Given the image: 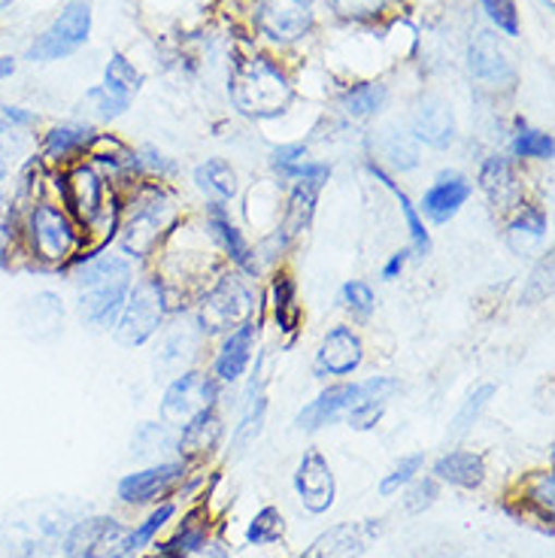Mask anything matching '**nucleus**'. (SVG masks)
<instances>
[{
  "instance_id": "33",
  "label": "nucleus",
  "mask_w": 555,
  "mask_h": 558,
  "mask_svg": "<svg viewBox=\"0 0 555 558\" xmlns=\"http://www.w3.org/2000/svg\"><path fill=\"white\" fill-rule=\"evenodd\" d=\"M274 313H277L279 331L292 335L301 325V304H298V286L289 274H279L274 279Z\"/></svg>"
},
{
  "instance_id": "48",
  "label": "nucleus",
  "mask_w": 555,
  "mask_h": 558,
  "mask_svg": "<svg viewBox=\"0 0 555 558\" xmlns=\"http://www.w3.org/2000/svg\"><path fill=\"white\" fill-rule=\"evenodd\" d=\"M437 495H441V488H437V480L429 476V480H419L417 486L407 492V498H403V510L410 513V517H419V513H425L431 504L437 501Z\"/></svg>"
},
{
  "instance_id": "39",
  "label": "nucleus",
  "mask_w": 555,
  "mask_h": 558,
  "mask_svg": "<svg viewBox=\"0 0 555 558\" xmlns=\"http://www.w3.org/2000/svg\"><path fill=\"white\" fill-rule=\"evenodd\" d=\"M492 398H495V386H492V383H486V386H476V389L468 395V401L461 404V410L456 413V418H453L449 434H453V437H461L464 432H471V425L476 422V418H480V413L486 410Z\"/></svg>"
},
{
  "instance_id": "26",
  "label": "nucleus",
  "mask_w": 555,
  "mask_h": 558,
  "mask_svg": "<svg viewBox=\"0 0 555 558\" xmlns=\"http://www.w3.org/2000/svg\"><path fill=\"white\" fill-rule=\"evenodd\" d=\"M95 131L83 125H56L43 137V158L49 165H68L76 155L88 153Z\"/></svg>"
},
{
  "instance_id": "14",
  "label": "nucleus",
  "mask_w": 555,
  "mask_h": 558,
  "mask_svg": "<svg viewBox=\"0 0 555 558\" xmlns=\"http://www.w3.org/2000/svg\"><path fill=\"white\" fill-rule=\"evenodd\" d=\"M361 359H364L361 337L347 325H337L325 335L319 352H316V374L319 377H349L361 367Z\"/></svg>"
},
{
  "instance_id": "49",
  "label": "nucleus",
  "mask_w": 555,
  "mask_h": 558,
  "mask_svg": "<svg viewBox=\"0 0 555 558\" xmlns=\"http://www.w3.org/2000/svg\"><path fill=\"white\" fill-rule=\"evenodd\" d=\"M483 7H486L488 19L498 25L504 34H510L516 37L519 34V13H516V0H483Z\"/></svg>"
},
{
  "instance_id": "15",
  "label": "nucleus",
  "mask_w": 555,
  "mask_h": 558,
  "mask_svg": "<svg viewBox=\"0 0 555 558\" xmlns=\"http://www.w3.org/2000/svg\"><path fill=\"white\" fill-rule=\"evenodd\" d=\"M468 68L480 80V83L488 85H510L516 80V70L510 56L504 52V46L495 34L488 31H480L471 40V49H468Z\"/></svg>"
},
{
  "instance_id": "6",
  "label": "nucleus",
  "mask_w": 555,
  "mask_h": 558,
  "mask_svg": "<svg viewBox=\"0 0 555 558\" xmlns=\"http://www.w3.org/2000/svg\"><path fill=\"white\" fill-rule=\"evenodd\" d=\"M255 301L250 286L240 277H222L197 304V331L201 335H231L243 322H252Z\"/></svg>"
},
{
  "instance_id": "30",
  "label": "nucleus",
  "mask_w": 555,
  "mask_h": 558,
  "mask_svg": "<svg viewBox=\"0 0 555 558\" xmlns=\"http://www.w3.org/2000/svg\"><path fill=\"white\" fill-rule=\"evenodd\" d=\"M197 349V335L189 328V325H173L161 343H158V355H155V364L161 371H180L182 364L189 362L195 355Z\"/></svg>"
},
{
  "instance_id": "53",
  "label": "nucleus",
  "mask_w": 555,
  "mask_h": 558,
  "mask_svg": "<svg viewBox=\"0 0 555 558\" xmlns=\"http://www.w3.org/2000/svg\"><path fill=\"white\" fill-rule=\"evenodd\" d=\"M143 165H146V168L158 170V177H170V173L177 170V165H173V161H167L165 155L155 153V149H146V153H143Z\"/></svg>"
},
{
  "instance_id": "55",
  "label": "nucleus",
  "mask_w": 555,
  "mask_h": 558,
  "mask_svg": "<svg viewBox=\"0 0 555 558\" xmlns=\"http://www.w3.org/2000/svg\"><path fill=\"white\" fill-rule=\"evenodd\" d=\"M204 558H231V556H228V549H225L222 544H213V546L204 544Z\"/></svg>"
},
{
  "instance_id": "32",
  "label": "nucleus",
  "mask_w": 555,
  "mask_h": 558,
  "mask_svg": "<svg viewBox=\"0 0 555 558\" xmlns=\"http://www.w3.org/2000/svg\"><path fill=\"white\" fill-rule=\"evenodd\" d=\"M371 173H374L376 180L386 182L391 192H395V197H398V204H401L403 222H407V228H410V240H413V246H410V252H413V255H419V258H425V255H429V252H431V234H429V231H425V222H422L419 209L413 207V201L403 195L401 189H398V185H395V182H391L389 177L383 173V170L376 168V165H374V168H371Z\"/></svg>"
},
{
  "instance_id": "18",
  "label": "nucleus",
  "mask_w": 555,
  "mask_h": 558,
  "mask_svg": "<svg viewBox=\"0 0 555 558\" xmlns=\"http://www.w3.org/2000/svg\"><path fill=\"white\" fill-rule=\"evenodd\" d=\"M182 474H185V464H180V461H167V464H155V468H146L137 474H128L119 483V498L125 504L158 501L161 495L170 492L177 480H182Z\"/></svg>"
},
{
  "instance_id": "47",
  "label": "nucleus",
  "mask_w": 555,
  "mask_h": 558,
  "mask_svg": "<svg viewBox=\"0 0 555 558\" xmlns=\"http://www.w3.org/2000/svg\"><path fill=\"white\" fill-rule=\"evenodd\" d=\"M334 13L343 15V19H355V22H364V19H376L379 13H386L389 0H331Z\"/></svg>"
},
{
  "instance_id": "22",
  "label": "nucleus",
  "mask_w": 555,
  "mask_h": 558,
  "mask_svg": "<svg viewBox=\"0 0 555 558\" xmlns=\"http://www.w3.org/2000/svg\"><path fill=\"white\" fill-rule=\"evenodd\" d=\"M19 325L31 340H52L64 325V307L61 298L52 292L34 294L31 301H25V307L19 313Z\"/></svg>"
},
{
  "instance_id": "34",
  "label": "nucleus",
  "mask_w": 555,
  "mask_h": 558,
  "mask_svg": "<svg viewBox=\"0 0 555 558\" xmlns=\"http://www.w3.org/2000/svg\"><path fill=\"white\" fill-rule=\"evenodd\" d=\"M173 513H177V507L173 504H161L158 510H155L153 517L146 519L140 529L128 531L125 541H122V546H119V553H116V558H131L134 553H140L143 546H149L158 537V531L165 529L167 522L173 519Z\"/></svg>"
},
{
  "instance_id": "13",
  "label": "nucleus",
  "mask_w": 555,
  "mask_h": 558,
  "mask_svg": "<svg viewBox=\"0 0 555 558\" xmlns=\"http://www.w3.org/2000/svg\"><path fill=\"white\" fill-rule=\"evenodd\" d=\"M294 488L301 495L310 513H328L337 495V483H334V471L328 459L322 456L319 449H310L304 452V459L298 461V471H294Z\"/></svg>"
},
{
  "instance_id": "40",
  "label": "nucleus",
  "mask_w": 555,
  "mask_h": 558,
  "mask_svg": "<svg viewBox=\"0 0 555 558\" xmlns=\"http://www.w3.org/2000/svg\"><path fill=\"white\" fill-rule=\"evenodd\" d=\"M19 246V207L10 197H0V270L10 265Z\"/></svg>"
},
{
  "instance_id": "8",
  "label": "nucleus",
  "mask_w": 555,
  "mask_h": 558,
  "mask_svg": "<svg viewBox=\"0 0 555 558\" xmlns=\"http://www.w3.org/2000/svg\"><path fill=\"white\" fill-rule=\"evenodd\" d=\"M61 192V204L70 213V219L92 231L98 219L104 216V204H107V182L98 173L95 165H73L64 170V177L58 182Z\"/></svg>"
},
{
  "instance_id": "7",
  "label": "nucleus",
  "mask_w": 555,
  "mask_h": 558,
  "mask_svg": "<svg viewBox=\"0 0 555 558\" xmlns=\"http://www.w3.org/2000/svg\"><path fill=\"white\" fill-rule=\"evenodd\" d=\"M92 34V0H70L56 22L28 46V61L49 64L83 49Z\"/></svg>"
},
{
  "instance_id": "56",
  "label": "nucleus",
  "mask_w": 555,
  "mask_h": 558,
  "mask_svg": "<svg viewBox=\"0 0 555 558\" xmlns=\"http://www.w3.org/2000/svg\"><path fill=\"white\" fill-rule=\"evenodd\" d=\"M13 73H15L13 58H0V76H13Z\"/></svg>"
},
{
  "instance_id": "52",
  "label": "nucleus",
  "mask_w": 555,
  "mask_h": 558,
  "mask_svg": "<svg viewBox=\"0 0 555 558\" xmlns=\"http://www.w3.org/2000/svg\"><path fill=\"white\" fill-rule=\"evenodd\" d=\"M0 122L13 128L34 125V112L22 110V107H0Z\"/></svg>"
},
{
  "instance_id": "1",
  "label": "nucleus",
  "mask_w": 555,
  "mask_h": 558,
  "mask_svg": "<svg viewBox=\"0 0 555 558\" xmlns=\"http://www.w3.org/2000/svg\"><path fill=\"white\" fill-rule=\"evenodd\" d=\"M83 228L70 219L64 204L37 197L19 209V246L43 267H64L83 246Z\"/></svg>"
},
{
  "instance_id": "24",
  "label": "nucleus",
  "mask_w": 555,
  "mask_h": 558,
  "mask_svg": "<svg viewBox=\"0 0 555 558\" xmlns=\"http://www.w3.org/2000/svg\"><path fill=\"white\" fill-rule=\"evenodd\" d=\"M434 480L458 488H480L486 480V461H483V456L468 452V449L446 452L444 459H437V464H434Z\"/></svg>"
},
{
  "instance_id": "25",
  "label": "nucleus",
  "mask_w": 555,
  "mask_h": 558,
  "mask_svg": "<svg viewBox=\"0 0 555 558\" xmlns=\"http://www.w3.org/2000/svg\"><path fill=\"white\" fill-rule=\"evenodd\" d=\"M219 437H222V422L216 416V410H204L189 425H182L177 449L185 459H201V456H209L219 447Z\"/></svg>"
},
{
  "instance_id": "21",
  "label": "nucleus",
  "mask_w": 555,
  "mask_h": 558,
  "mask_svg": "<svg viewBox=\"0 0 555 558\" xmlns=\"http://www.w3.org/2000/svg\"><path fill=\"white\" fill-rule=\"evenodd\" d=\"M471 192V182L464 180V177H458V173H444V177L425 192V197H422V209H425V216H429L431 222L444 225L456 216L458 209L468 204Z\"/></svg>"
},
{
  "instance_id": "27",
  "label": "nucleus",
  "mask_w": 555,
  "mask_h": 558,
  "mask_svg": "<svg viewBox=\"0 0 555 558\" xmlns=\"http://www.w3.org/2000/svg\"><path fill=\"white\" fill-rule=\"evenodd\" d=\"M207 228H209V234L219 240V246L231 255V262H234V265H240L243 270H250V274L255 270V258H252L250 243H246V238L240 234V228L228 219L225 204H213V207H209Z\"/></svg>"
},
{
  "instance_id": "51",
  "label": "nucleus",
  "mask_w": 555,
  "mask_h": 558,
  "mask_svg": "<svg viewBox=\"0 0 555 558\" xmlns=\"http://www.w3.org/2000/svg\"><path fill=\"white\" fill-rule=\"evenodd\" d=\"M304 158H306V149L301 146V143H292V146H279V149H274V165H277L279 170L292 168V165L304 161Z\"/></svg>"
},
{
  "instance_id": "9",
  "label": "nucleus",
  "mask_w": 555,
  "mask_h": 558,
  "mask_svg": "<svg viewBox=\"0 0 555 558\" xmlns=\"http://www.w3.org/2000/svg\"><path fill=\"white\" fill-rule=\"evenodd\" d=\"M213 404H216V383H213V377L197 374V371H185L165 389L161 418H165V425L182 428L195 416H201L204 410H213Z\"/></svg>"
},
{
  "instance_id": "17",
  "label": "nucleus",
  "mask_w": 555,
  "mask_h": 558,
  "mask_svg": "<svg viewBox=\"0 0 555 558\" xmlns=\"http://www.w3.org/2000/svg\"><path fill=\"white\" fill-rule=\"evenodd\" d=\"M480 189L488 197V204L498 213L522 207V182L516 180V170L510 158L504 155H488L480 168Z\"/></svg>"
},
{
  "instance_id": "50",
  "label": "nucleus",
  "mask_w": 555,
  "mask_h": 558,
  "mask_svg": "<svg viewBox=\"0 0 555 558\" xmlns=\"http://www.w3.org/2000/svg\"><path fill=\"white\" fill-rule=\"evenodd\" d=\"M88 100H95V107H98V112L104 116V119H116V116H122V112L128 110V104H131V100L110 95L104 85H100V88H92V92H88Z\"/></svg>"
},
{
  "instance_id": "35",
  "label": "nucleus",
  "mask_w": 555,
  "mask_h": 558,
  "mask_svg": "<svg viewBox=\"0 0 555 558\" xmlns=\"http://www.w3.org/2000/svg\"><path fill=\"white\" fill-rule=\"evenodd\" d=\"M140 85H143L140 70L125 56H112L110 64H107V76H104V88L116 98L131 100L140 92Z\"/></svg>"
},
{
  "instance_id": "10",
  "label": "nucleus",
  "mask_w": 555,
  "mask_h": 558,
  "mask_svg": "<svg viewBox=\"0 0 555 558\" xmlns=\"http://www.w3.org/2000/svg\"><path fill=\"white\" fill-rule=\"evenodd\" d=\"M125 525L112 517L80 519L61 541L64 558H112L125 541Z\"/></svg>"
},
{
  "instance_id": "16",
  "label": "nucleus",
  "mask_w": 555,
  "mask_h": 558,
  "mask_svg": "<svg viewBox=\"0 0 555 558\" xmlns=\"http://www.w3.org/2000/svg\"><path fill=\"white\" fill-rule=\"evenodd\" d=\"M401 391V383L395 377H371L359 383V391H355V404L347 413L349 428L355 432H371L376 422L383 418L389 401Z\"/></svg>"
},
{
  "instance_id": "44",
  "label": "nucleus",
  "mask_w": 555,
  "mask_h": 558,
  "mask_svg": "<svg viewBox=\"0 0 555 558\" xmlns=\"http://www.w3.org/2000/svg\"><path fill=\"white\" fill-rule=\"evenodd\" d=\"M383 153H386V158H389L395 168L410 170L419 165L417 140H410L407 134H398V131H389V137L383 143Z\"/></svg>"
},
{
  "instance_id": "5",
  "label": "nucleus",
  "mask_w": 555,
  "mask_h": 558,
  "mask_svg": "<svg viewBox=\"0 0 555 558\" xmlns=\"http://www.w3.org/2000/svg\"><path fill=\"white\" fill-rule=\"evenodd\" d=\"M167 313V289L161 279H140L137 286H131L125 298V307L116 322V340L122 347H143L146 340H153L161 328Z\"/></svg>"
},
{
  "instance_id": "12",
  "label": "nucleus",
  "mask_w": 555,
  "mask_h": 558,
  "mask_svg": "<svg viewBox=\"0 0 555 558\" xmlns=\"http://www.w3.org/2000/svg\"><path fill=\"white\" fill-rule=\"evenodd\" d=\"M383 534L379 519H364V522H343L319 534L306 553L298 558H359L364 556L374 541Z\"/></svg>"
},
{
  "instance_id": "41",
  "label": "nucleus",
  "mask_w": 555,
  "mask_h": 558,
  "mask_svg": "<svg viewBox=\"0 0 555 558\" xmlns=\"http://www.w3.org/2000/svg\"><path fill=\"white\" fill-rule=\"evenodd\" d=\"M207 544V531L204 529H182L177 537H170L167 544L155 549V556L149 558H189L195 556L197 549H204Z\"/></svg>"
},
{
  "instance_id": "54",
  "label": "nucleus",
  "mask_w": 555,
  "mask_h": 558,
  "mask_svg": "<svg viewBox=\"0 0 555 558\" xmlns=\"http://www.w3.org/2000/svg\"><path fill=\"white\" fill-rule=\"evenodd\" d=\"M407 258H410V250L395 252L389 262H386V267H383V279H386V282H391V279L401 277L403 267H407Z\"/></svg>"
},
{
  "instance_id": "31",
  "label": "nucleus",
  "mask_w": 555,
  "mask_h": 558,
  "mask_svg": "<svg viewBox=\"0 0 555 558\" xmlns=\"http://www.w3.org/2000/svg\"><path fill=\"white\" fill-rule=\"evenodd\" d=\"M195 182L204 195L213 197V204H225L237 195V173L222 158H209L207 165H201L195 170Z\"/></svg>"
},
{
  "instance_id": "36",
  "label": "nucleus",
  "mask_w": 555,
  "mask_h": 558,
  "mask_svg": "<svg viewBox=\"0 0 555 558\" xmlns=\"http://www.w3.org/2000/svg\"><path fill=\"white\" fill-rule=\"evenodd\" d=\"M546 234V213L541 209H522L510 225V246L516 252H528L538 246Z\"/></svg>"
},
{
  "instance_id": "11",
  "label": "nucleus",
  "mask_w": 555,
  "mask_h": 558,
  "mask_svg": "<svg viewBox=\"0 0 555 558\" xmlns=\"http://www.w3.org/2000/svg\"><path fill=\"white\" fill-rule=\"evenodd\" d=\"M255 28L267 40L294 43L313 28V3L310 0H258Z\"/></svg>"
},
{
  "instance_id": "37",
  "label": "nucleus",
  "mask_w": 555,
  "mask_h": 558,
  "mask_svg": "<svg viewBox=\"0 0 555 558\" xmlns=\"http://www.w3.org/2000/svg\"><path fill=\"white\" fill-rule=\"evenodd\" d=\"M383 100H386V85H355L352 92L343 95V112L349 119H371L374 112H379Z\"/></svg>"
},
{
  "instance_id": "43",
  "label": "nucleus",
  "mask_w": 555,
  "mask_h": 558,
  "mask_svg": "<svg viewBox=\"0 0 555 558\" xmlns=\"http://www.w3.org/2000/svg\"><path fill=\"white\" fill-rule=\"evenodd\" d=\"M555 146L550 134L543 131H531V128H522L514 137V155L516 158H553Z\"/></svg>"
},
{
  "instance_id": "29",
  "label": "nucleus",
  "mask_w": 555,
  "mask_h": 558,
  "mask_svg": "<svg viewBox=\"0 0 555 558\" xmlns=\"http://www.w3.org/2000/svg\"><path fill=\"white\" fill-rule=\"evenodd\" d=\"M264 418H267V398H264L262 386L255 389V383H252L250 391H246V401H243V413H240V422H237L234 437H231V447L237 452H246L258 440Z\"/></svg>"
},
{
  "instance_id": "2",
  "label": "nucleus",
  "mask_w": 555,
  "mask_h": 558,
  "mask_svg": "<svg viewBox=\"0 0 555 558\" xmlns=\"http://www.w3.org/2000/svg\"><path fill=\"white\" fill-rule=\"evenodd\" d=\"M76 289L85 325L107 328L125 307V298L131 292V265L119 255L76 258Z\"/></svg>"
},
{
  "instance_id": "3",
  "label": "nucleus",
  "mask_w": 555,
  "mask_h": 558,
  "mask_svg": "<svg viewBox=\"0 0 555 558\" xmlns=\"http://www.w3.org/2000/svg\"><path fill=\"white\" fill-rule=\"evenodd\" d=\"M231 98L246 116L270 119L292 104V85L267 58H250L234 70Z\"/></svg>"
},
{
  "instance_id": "19",
  "label": "nucleus",
  "mask_w": 555,
  "mask_h": 558,
  "mask_svg": "<svg viewBox=\"0 0 555 558\" xmlns=\"http://www.w3.org/2000/svg\"><path fill=\"white\" fill-rule=\"evenodd\" d=\"M355 391H359V383H340V386L325 389L316 401H310L298 413L294 425L301 432H319L322 425H331L337 418H343L355 404Z\"/></svg>"
},
{
  "instance_id": "23",
  "label": "nucleus",
  "mask_w": 555,
  "mask_h": 558,
  "mask_svg": "<svg viewBox=\"0 0 555 558\" xmlns=\"http://www.w3.org/2000/svg\"><path fill=\"white\" fill-rule=\"evenodd\" d=\"M252 343H255V325L243 322L240 328H234L231 335L225 337L222 352L216 355V367H213L216 377L222 383H234V379L243 377V371L252 362Z\"/></svg>"
},
{
  "instance_id": "45",
  "label": "nucleus",
  "mask_w": 555,
  "mask_h": 558,
  "mask_svg": "<svg viewBox=\"0 0 555 558\" xmlns=\"http://www.w3.org/2000/svg\"><path fill=\"white\" fill-rule=\"evenodd\" d=\"M526 504H531V507L538 510V517L546 519V522H553V474L531 476V483H528L526 488Z\"/></svg>"
},
{
  "instance_id": "46",
  "label": "nucleus",
  "mask_w": 555,
  "mask_h": 558,
  "mask_svg": "<svg viewBox=\"0 0 555 558\" xmlns=\"http://www.w3.org/2000/svg\"><path fill=\"white\" fill-rule=\"evenodd\" d=\"M340 301H343L347 310H352L355 316H361V319H367L376 307L374 289H371L367 282H361V279H352V282H347V286L340 289Z\"/></svg>"
},
{
  "instance_id": "38",
  "label": "nucleus",
  "mask_w": 555,
  "mask_h": 558,
  "mask_svg": "<svg viewBox=\"0 0 555 558\" xmlns=\"http://www.w3.org/2000/svg\"><path fill=\"white\" fill-rule=\"evenodd\" d=\"M282 534H286V519H282V513H279L277 507H264L250 522L246 541L252 546H270L277 544Z\"/></svg>"
},
{
  "instance_id": "42",
  "label": "nucleus",
  "mask_w": 555,
  "mask_h": 558,
  "mask_svg": "<svg viewBox=\"0 0 555 558\" xmlns=\"http://www.w3.org/2000/svg\"><path fill=\"white\" fill-rule=\"evenodd\" d=\"M422 464H425V456H407V459H401V464L391 471V474H386L383 480H379V495L383 498H389V495H395V492H401L403 486H410L413 480H417V474L422 471Z\"/></svg>"
},
{
  "instance_id": "4",
  "label": "nucleus",
  "mask_w": 555,
  "mask_h": 558,
  "mask_svg": "<svg viewBox=\"0 0 555 558\" xmlns=\"http://www.w3.org/2000/svg\"><path fill=\"white\" fill-rule=\"evenodd\" d=\"M177 222V204L165 189H143L128 209L122 225V250L134 258H149Z\"/></svg>"
},
{
  "instance_id": "20",
  "label": "nucleus",
  "mask_w": 555,
  "mask_h": 558,
  "mask_svg": "<svg viewBox=\"0 0 555 558\" xmlns=\"http://www.w3.org/2000/svg\"><path fill=\"white\" fill-rule=\"evenodd\" d=\"M413 137L431 149H446L456 140V119L441 98H425L413 112Z\"/></svg>"
},
{
  "instance_id": "28",
  "label": "nucleus",
  "mask_w": 555,
  "mask_h": 558,
  "mask_svg": "<svg viewBox=\"0 0 555 558\" xmlns=\"http://www.w3.org/2000/svg\"><path fill=\"white\" fill-rule=\"evenodd\" d=\"M322 182L313 180H298L294 182L292 195H289V207H286V216H282V238L292 240L298 238L301 231H306V225L316 213V201H319Z\"/></svg>"
}]
</instances>
